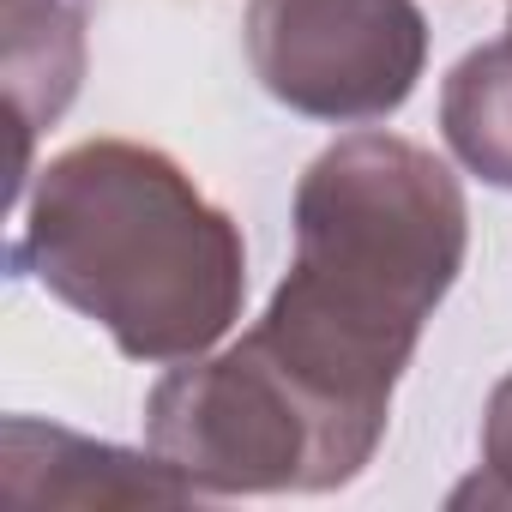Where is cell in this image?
Listing matches in <instances>:
<instances>
[{
    "instance_id": "8",
    "label": "cell",
    "mask_w": 512,
    "mask_h": 512,
    "mask_svg": "<svg viewBox=\"0 0 512 512\" xmlns=\"http://www.w3.org/2000/svg\"><path fill=\"white\" fill-rule=\"evenodd\" d=\"M452 506H512V374L494 386L482 416V470L452 488Z\"/></svg>"
},
{
    "instance_id": "1",
    "label": "cell",
    "mask_w": 512,
    "mask_h": 512,
    "mask_svg": "<svg viewBox=\"0 0 512 512\" xmlns=\"http://www.w3.org/2000/svg\"><path fill=\"white\" fill-rule=\"evenodd\" d=\"M458 175L392 133L326 145L296 187V260L241 332L368 464L416 338L464 266Z\"/></svg>"
},
{
    "instance_id": "6",
    "label": "cell",
    "mask_w": 512,
    "mask_h": 512,
    "mask_svg": "<svg viewBox=\"0 0 512 512\" xmlns=\"http://www.w3.org/2000/svg\"><path fill=\"white\" fill-rule=\"evenodd\" d=\"M0 79L19 121V175L13 193H25L31 175V139L67 115L85 79V0H7V31H0Z\"/></svg>"
},
{
    "instance_id": "2",
    "label": "cell",
    "mask_w": 512,
    "mask_h": 512,
    "mask_svg": "<svg viewBox=\"0 0 512 512\" xmlns=\"http://www.w3.org/2000/svg\"><path fill=\"white\" fill-rule=\"evenodd\" d=\"M13 266L97 320L133 362H193L241 314L247 247L193 175L133 139H85L37 169Z\"/></svg>"
},
{
    "instance_id": "5",
    "label": "cell",
    "mask_w": 512,
    "mask_h": 512,
    "mask_svg": "<svg viewBox=\"0 0 512 512\" xmlns=\"http://www.w3.org/2000/svg\"><path fill=\"white\" fill-rule=\"evenodd\" d=\"M199 500V488L163 464L157 452H121L103 440H85L73 428L7 416L0 428V506L7 512H43V506H181Z\"/></svg>"
},
{
    "instance_id": "4",
    "label": "cell",
    "mask_w": 512,
    "mask_h": 512,
    "mask_svg": "<svg viewBox=\"0 0 512 512\" xmlns=\"http://www.w3.org/2000/svg\"><path fill=\"white\" fill-rule=\"evenodd\" d=\"M247 61L284 109L362 127L410 103L428 25L416 0H253Z\"/></svg>"
},
{
    "instance_id": "3",
    "label": "cell",
    "mask_w": 512,
    "mask_h": 512,
    "mask_svg": "<svg viewBox=\"0 0 512 512\" xmlns=\"http://www.w3.org/2000/svg\"><path fill=\"white\" fill-rule=\"evenodd\" d=\"M145 434L199 494H320L362 476V458L247 338L169 368L145 404Z\"/></svg>"
},
{
    "instance_id": "7",
    "label": "cell",
    "mask_w": 512,
    "mask_h": 512,
    "mask_svg": "<svg viewBox=\"0 0 512 512\" xmlns=\"http://www.w3.org/2000/svg\"><path fill=\"white\" fill-rule=\"evenodd\" d=\"M440 127L470 175L512 187V25L500 43L470 49L452 67L440 91Z\"/></svg>"
}]
</instances>
